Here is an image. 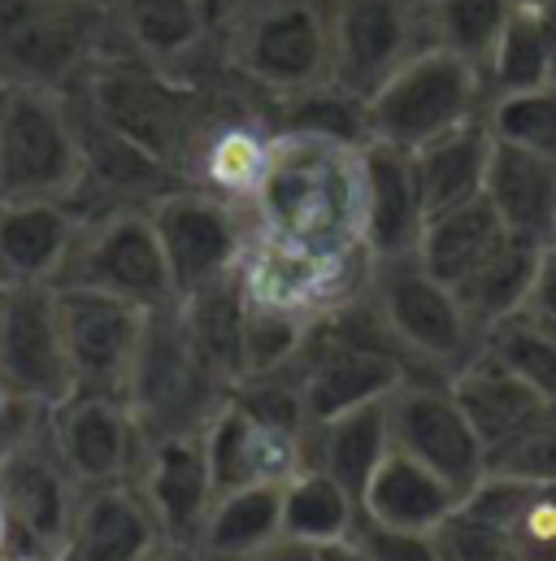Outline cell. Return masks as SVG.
<instances>
[{
	"label": "cell",
	"mask_w": 556,
	"mask_h": 561,
	"mask_svg": "<svg viewBox=\"0 0 556 561\" xmlns=\"http://www.w3.org/2000/svg\"><path fill=\"white\" fill-rule=\"evenodd\" d=\"M491 148H496V136L487 127V114L465 123V127L443 131L439 140L414 148V170L421 201H426V218L483 196Z\"/></svg>",
	"instance_id": "27"
},
{
	"label": "cell",
	"mask_w": 556,
	"mask_h": 561,
	"mask_svg": "<svg viewBox=\"0 0 556 561\" xmlns=\"http://www.w3.org/2000/svg\"><path fill=\"white\" fill-rule=\"evenodd\" d=\"M540 244H526V240H513L505 236L465 279L456 283V300L465 309V318L478 327V335H487L496 322L522 313L526 296H531V283L540 271Z\"/></svg>",
	"instance_id": "32"
},
{
	"label": "cell",
	"mask_w": 556,
	"mask_h": 561,
	"mask_svg": "<svg viewBox=\"0 0 556 561\" xmlns=\"http://www.w3.org/2000/svg\"><path fill=\"white\" fill-rule=\"evenodd\" d=\"M139 561H200V553H196L192 545H170V540H161L157 549H148Z\"/></svg>",
	"instance_id": "47"
},
{
	"label": "cell",
	"mask_w": 556,
	"mask_h": 561,
	"mask_svg": "<svg viewBox=\"0 0 556 561\" xmlns=\"http://www.w3.org/2000/svg\"><path fill=\"white\" fill-rule=\"evenodd\" d=\"M213 488H248V483H282L304 466V435L278 431L253 419L235 397H227L200 426Z\"/></svg>",
	"instance_id": "20"
},
{
	"label": "cell",
	"mask_w": 556,
	"mask_h": 561,
	"mask_svg": "<svg viewBox=\"0 0 556 561\" xmlns=\"http://www.w3.org/2000/svg\"><path fill=\"white\" fill-rule=\"evenodd\" d=\"M131 483L139 488L148 514L157 518L161 540H170V545H196L200 523H205V514H209V505L218 496L213 474H209L200 426L196 431L148 435Z\"/></svg>",
	"instance_id": "17"
},
{
	"label": "cell",
	"mask_w": 556,
	"mask_h": 561,
	"mask_svg": "<svg viewBox=\"0 0 556 561\" xmlns=\"http://www.w3.org/2000/svg\"><path fill=\"white\" fill-rule=\"evenodd\" d=\"M487 79L478 66L461 61L448 48L421 44L405 66H396L370 96V140L396 144V148H421L439 140L452 127H465L487 114Z\"/></svg>",
	"instance_id": "5"
},
{
	"label": "cell",
	"mask_w": 556,
	"mask_h": 561,
	"mask_svg": "<svg viewBox=\"0 0 556 561\" xmlns=\"http://www.w3.org/2000/svg\"><path fill=\"white\" fill-rule=\"evenodd\" d=\"M518 0H426V44L487 70Z\"/></svg>",
	"instance_id": "34"
},
{
	"label": "cell",
	"mask_w": 556,
	"mask_h": 561,
	"mask_svg": "<svg viewBox=\"0 0 556 561\" xmlns=\"http://www.w3.org/2000/svg\"><path fill=\"white\" fill-rule=\"evenodd\" d=\"M522 313L540 318L544 327L556 331V244H548L540 253V271H535V283H531V296H526Z\"/></svg>",
	"instance_id": "44"
},
{
	"label": "cell",
	"mask_w": 556,
	"mask_h": 561,
	"mask_svg": "<svg viewBox=\"0 0 556 561\" xmlns=\"http://www.w3.org/2000/svg\"><path fill=\"white\" fill-rule=\"evenodd\" d=\"M426 227L414 152L383 140L361 144V240L370 262L414 257Z\"/></svg>",
	"instance_id": "19"
},
{
	"label": "cell",
	"mask_w": 556,
	"mask_h": 561,
	"mask_svg": "<svg viewBox=\"0 0 556 561\" xmlns=\"http://www.w3.org/2000/svg\"><path fill=\"white\" fill-rule=\"evenodd\" d=\"M79 483L53 453L44 426L0 453V510L9 527V561L66 558Z\"/></svg>",
	"instance_id": "11"
},
{
	"label": "cell",
	"mask_w": 556,
	"mask_h": 561,
	"mask_svg": "<svg viewBox=\"0 0 556 561\" xmlns=\"http://www.w3.org/2000/svg\"><path fill=\"white\" fill-rule=\"evenodd\" d=\"M218 66L266 105L335 79L331 0H257L218 35Z\"/></svg>",
	"instance_id": "3"
},
{
	"label": "cell",
	"mask_w": 556,
	"mask_h": 561,
	"mask_svg": "<svg viewBox=\"0 0 556 561\" xmlns=\"http://www.w3.org/2000/svg\"><path fill=\"white\" fill-rule=\"evenodd\" d=\"M4 291H9V287H4V283H0V305H4Z\"/></svg>",
	"instance_id": "52"
},
{
	"label": "cell",
	"mask_w": 556,
	"mask_h": 561,
	"mask_svg": "<svg viewBox=\"0 0 556 561\" xmlns=\"http://www.w3.org/2000/svg\"><path fill=\"white\" fill-rule=\"evenodd\" d=\"M456 505L461 492L401 448H387L361 492V518L396 531H435Z\"/></svg>",
	"instance_id": "25"
},
{
	"label": "cell",
	"mask_w": 556,
	"mask_h": 561,
	"mask_svg": "<svg viewBox=\"0 0 556 561\" xmlns=\"http://www.w3.org/2000/svg\"><path fill=\"white\" fill-rule=\"evenodd\" d=\"M483 79H487V92L491 96L553 83V66H548V48H544L535 9H518L509 18V26H505V35H500V44H496Z\"/></svg>",
	"instance_id": "38"
},
{
	"label": "cell",
	"mask_w": 556,
	"mask_h": 561,
	"mask_svg": "<svg viewBox=\"0 0 556 561\" xmlns=\"http://www.w3.org/2000/svg\"><path fill=\"white\" fill-rule=\"evenodd\" d=\"M0 561H9V527H4V510H0Z\"/></svg>",
	"instance_id": "49"
},
{
	"label": "cell",
	"mask_w": 556,
	"mask_h": 561,
	"mask_svg": "<svg viewBox=\"0 0 556 561\" xmlns=\"http://www.w3.org/2000/svg\"><path fill=\"white\" fill-rule=\"evenodd\" d=\"M161 545L157 518L148 514L136 483L83 488L70 523V561H139Z\"/></svg>",
	"instance_id": "23"
},
{
	"label": "cell",
	"mask_w": 556,
	"mask_h": 561,
	"mask_svg": "<svg viewBox=\"0 0 556 561\" xmlns=\"http://www.w3.org/2000/svg\"><path fill=\"white\" fill-rule=\"evenodd\" d=\"M487 470L513 474V479H535V483H556V401L544 405L513 439L491 448Z\"/></svg>",
	"instance_id": "40"
},
{
	"label": "cell",
	"mask_w": 556,
	"mask_h": 561,
	"mask_svg": "<svg viewBox=\"0 0 556 561\" xmlns=\"http://www.w3.org/2000/svg\"><path fill=\"white\" fill-rule=\"evenodd\" d=\"M253 236L313 257H370L361 240V148L275 131L266 174L244 205Z\"/></svg>",
	"instance_id": "1"
},
{
	"label": "cell",
	"mask_w": 556,
	"mask_h": 561,
	"mask_svg": "<svg viewBox=\"0 0 556 561\" xmlns=\"http://www.w3.org/2000/svg\"><path fill=\"white\" fill-rule=\"evenodd\" d=\"M387 448H392L387 401H374V405H361L352 414H339V419L309 426L304 461H313L331 479H339L357 496V505H361V492H366L370 474L379 470V461L387 457Z\"/></svg>",
	"instance_id": "29"
},
{
	"label": "cell",
	"mask_w": 556,
	"mask_h": 561,
	"mask_svg": "<svg viewBox=\"0 0 556 561\" xmlns=\"http://www.w3.org/2000/svg\"><path fill=\"white\" fill-rule=\"evenodd\" d=\"M317 561H366V558H361V549H357L352 540H344V545H331V549H317Z\"/></svg>",
	"instance_id": "48"
},
{
	"label": "cell",
	"mask_w": 556,
	"mask_h": 561,
	"mask_svg": "<svg viewBox=\"0 0 556 561\" xmlns=\"http://www.w3.org/2000/svg\"><path fill=\"white\" fill-rule=\"evenodd\" d=\"M53 561H70V558H53Z\"/></svg>",
	"instance_id": "53"
},
{
	"label": "cell",
	"mask_w": 556,
	"mask_h": 561,
	"mask_svg": "<svg viewBox=\"0 0 556 561\" xmlns=\"http://www.w3.org/2000/svg\"><path fill=\"white\" fill-rule=\"evenodd\" d=\"M231 392L200 366L192 353L174 305L152 309L143 353H139L136 379L127 405L136 410L143 435H165V431H196L205 419L227 401Z\"/></svg>",
	"instance_id": "12"
},
{
	"label": "cell",
	"mask_w": 556,
	"mask_h": 561,
	"mask_svg": "<svg viewBox=\"0 0 556 561\" xmlns=\"http://www.w3.org/2000/svg\"><path fill=\"white\" fill-rule=\"evenodd\" d=\"M70 96L96 123H105L109 131L136 144L139 152H148L178 183H187L196 144L222 96V66L205 75H170L118 53L92 66Z\"/></svg>",
	"instance_id": "2"
},
{
	"label": "cell",
	"mask_w": 556,
	"mask_h": 561,
	"mask_svg": "<svg viewBox=\"0 0 556 561\" xmlns=\"http://www.w3.org/2000/svg\"><path fill=\"white\" fill-rule=\"evenodd\" d=\"M240 561H317V549L278 536L275 545H266V549H257V553H248V558H240Z\"/></svg>",
	"instance_id": "45"
},
{
	"label": "cell",
	"mask_w": 556,
	"mask_h": 561,
	"mask_svg": "<svg viewBox=\"0 0 556 561\" xmlns=\"http://www.w3.org/2000/svg\"><path fill=\"white\" fill-rule=\"evenodd\" d=\"M53 291H57L61 344H66L74 392L127 401L152 309H139L88 287H53Z\"/></svg>",
	"instance_id": "10"
},
{
	"label": "cell",
	"mask_w": 556,
	"mask_h": 561,
	"mask_svg": "<svg viewBox=\"0 0 556 561\" xmlns=\"http://www.w3.org/2000/svg\"><path fill=\"white\" fill-rule=\"evenodd\" d=\"M83 144L70 92L4 83L0 110V201H74Z\"/></svg>",
	"instance_id": "7"
},
{
	"label": "cell",
	"mask_w": 556,
	"mask_h": 561,
	"mask_svg": "<svg viewBox=\"0 0 556 561\" xmlns=\"http://www.w3.org/2000/svg\"><path fill=\"white\" fill-rule=\"evenodd\" d=\"M79 222L70 201H0V283L57 287Z\"/></svg>",
	"instance_id": "21"
},
{
	"label": "cell",
	"mask_w": 556,
	"mask_h": 561,
	"mask_svg": "<svg viewBox=\"0 0 556 561\" xmlns=\"http://www.w3.org/2000/svg\"><path fill=\"white\" fill-rule=\"evenodd\" d=\"M461 505L496 523L509 536L518 561H556V483L487 470L461 496Z\"/></svg>",
	"instance_id": "26"
},
{
	"label": "cell",
	"mask_w": 556,
	"mask_h": 561,
	"mask_svg": "<svg viewBox=\"0 0 556 561\" xmlns=\"http://www.w3.org/2000/svg\"><path fill=\"white\" fill-rule=\"evenodd\" d=\"M44 419H48V410H39V405L13 397V392L0 383V453H9L13 444L31 439V435L44 426Z\"/></svg>",
	"instance_id": "43"
},
{
	"label": "cell",
	"mask_w": 556,
	"mask_h": 561,
	"mask_svg": "<svg viewBox=\"0 0 556 561\" xmlns=\"http://www.w3.org/2000/svg\"><path fill=\"white\" fill-rule=\"evenodd\" d=\"M505 236L509 231L496 218V209L487 205V196H474L465 205H452V209L426 218L421 240H417V262L439 283L456 287Z\"/></svg>",
	"instance_id": "31"
},
{
	"label": "cell",
	"mask_w": 556,
	"mask_h": 561,
	"mask_svg": "<svg viewBox=\"0 0 556 561\" xmlns=\"http://www.w3.org/2000/svg\"><path fill=\"white\" fill-rule=\"evenodd\" d=\"M44 435L70 479L79 488H101V483H131L139 466V453L148 444L136 410L114 397H66L61 405L48 410Z\"/></svg>",
	"instance_id": "15"
},
{
	"label": "cell",
	"mask_w": 556,
	"mask_h": 561,
	"mask_svg": "<svg viewBox=\"0 0 556 561\" xmlns=\"http://www.w3.org/2000/svg\"><path fill=\"white\" fill-rule=\"evenodd\" d=\"M540 18V35H544V48H548V66H553V79H556V4H544L535 9Z\"/></svg>",
	"instance_id": "46"
},
{
	"label": "cell",
	"mask_w": 556,
	"mask_h": 561,
	"mask_svg": "<svg viewBox=\"0 0 556 561\" xmlns=\"http://www.w3.org/2000/svg\"><path fill=\"white\" fill-rule=\"evenodd\" d=\"M270 123L275 131H300V136H322V140L361 144L370 140V118H366V96L348 92L344 83L326 79L309 92H296L287 101L270 105Z\"/></svg>",
	"instance_id": "35"
},
{
	"label": "cell",
	"mask_w": 556,
	"mask_h": 561,
	"mask_svg": "<svg viewBox=\"0 0 556 561\" xmlns=\"http://www.w3.org/2000/svg\"><path fill=\"white\" fill-rule=\"evenodd\" d=\"M426 44V0H331L335 83L370 96Z\"/></svg>",
	"instance_id": "14"
},
{
	"label": "cell",
	"mask_w": 556,
	"mask_h": 561,
	"mask_svg": "<svg viewBox=\"0 0 556 561\" xmlns=\"http://www.w3.org/2000/svg\"><path fill=\"white\" fill-rule=\"evenodd\" d=\"M282 536V483H248V488H227L213 496L196 553L200 561H240Z\"/></svg>",
	"instance_id": "28"
},
{
	"label": "cell",
	"mask_w": 556,
	"mask_h": 561,
	"mask_svg": "<svg viewBox=\"0 0 556 561\" xmlns=\"http://www.w3.org/2000/svg\"><path fill=\"white\" fill-rule=\"evenodd\" d=\"M544 4H556V0H518V9H544Z\"/></svg>",
	"instance_id": "50"
},
{
	"label": "cell",
	"mask_w": 556,
	"mask_h": 561,
	"mask_svg": "<svg viewBox=\"0 0 556 561\" xmlns=\"http://www.w3.org/2000/svg\"><path fill=\"white\" fill-rule=\"evenodd\" d=\"M483 348L496 353L518 379H526L548 405L556 401V331L544 327L531 313H513L505 322H496L483 335Z\"/></svg>",
	"instance_id": "37"
},
{
	"label": "cell",
	"mask_w": 556,
	"mask_h": 561,
	"mask_svg": "<svg viewBox=\"0 0 556 561\" xmlns=\"http://www.w3.org/2000/svg\"><path fill=\"white\" fill-rule=\"evenodd\" d=\"M448 392L461 405V414L470 419V426L478 431V439H483L487 453L500 448L505 439H513L526 422L548 405L526 379H518L487 348H478L461 370L448 375Z\"/></svg>",
	"instance_id": "24"
},
{
	"label": "cell",
	"mask_w": 556,
	"mask_h": 561,
	"mask_svg": "<svg viewBox=\"0 0 556 561\" xmlns=\"http://www.w3.org/2000/svg\"><path fill=\"white\" fill-rule=\"evenodd\" d=\"M366 561H439L435 536L430 531H396L370 518H357L352 536H348Z\"/></svg>",
	"instance_id": "42"
},
{
	"label": "cell",
	"mask_w": 556,
	"mask_h": 561,
	"mask_svg": "<svg viewBox=\"0 0 556 561\" xmlns=\"http://www.w3.org/2000/svg\"><path fill=\"white\" fill-rule=\"evenodd\" d=\"M313 327H317V318L244 300V322H240V383L244 379H262V375L296 370V362L309 348Z\"/></svg>",
	"instance_id": "36"
},
{
	"label": "cell",
	"mask_w": 556,
	"mask_h": 561,
	"mask_svg": "<svg viewBox=\"0 0 556 561\" xmlns=\"http://www.w3.org/2000/svg\"><path fill=\"white\" fill-rule=\"evenodd\" d=\"M361 518L357 496L331 479L322 466L304 461L291 479H282V536L309 549H331L352 536Z\"/></svg>",
	"instance_id": "33"
},
{
	"label": "cell",
	"mask_w": 556,
	"mask_h": 561,
	"mask_svg": "<svg viewBox=\"0 0 556 561\" xmlns=\"http://www.w3.org/2000/svg\"><path fill=\"white\" fill-rule=\"evenodd\" d=\"M0 383L39 410H53L74 392L53 287H9L4 291V305H0Z\"/></svg>",
	"instance_id": "16"
},
{
	"label": "cell",
	"mask_w": 556,
	"mask_h": 561,
	"mask_svg": "<svg viewBox=\"0 0 556 561\" xmlns=\"http://www.w3.org/2000/svg\"><path fill=\"white\" fill-rule=\"evenodd\" d=\"M387 435L392 448L430 466L461 496L487 474V448L439 375H409L387 397Z\"/></svg>",
	"instance_id": "13"
},
{
	"label": "cell",
	"mask_w": 556,
	"mask_h": 561,
	"mask_svg": "<svg viewBox=\"0 0 556 561\" xmlns=\"http://www.w3.org/2000/svg\"><path fill=\"white\" fill-rule=\"evenodd\" d=\"M430 536H435L439 561H518L509 536L483 514H474L470 505H456Z\"/></svg>",
	"instance_id": "41"
},
{
	"label": "cell",
	"mask_w": 556,
	"mask_h": 561,
	"mask_svg": "<svg viewBox=\"0 0 556 561\" xmlns=\"http://www.w3.org/2000/svg\"><path fill=\"white\" fill-rule=\"evenodd\" d=\"M487 127L500 144L556 157V79L526 88V92H505L487 101Z\"/></svg>",
	"instance_id": "39"
},
{
	"label": "cell",
	"mask_w": 556,
	"mask_h": 561,
	"mask_svg": "<svg viewBox=\"0 0 556 561\" xmlns=\"http://www.w3.org/2000/svg\"><path fill=\"white\" fill-rule=\"evenodd\" d=\"M57 287H88L139 309L174 305V279L148 218V205H109L92 209L79 222L74 249Z\"/></svg>",
	"instance_id": "8"
},
{
	"label": "cell",
	"mask_w": 556,
	"mask_h": 561,
	"mask_svg": "<svg viewBox=\"0 0 556 561\" xmlns=\"http://www.w3.org/2000/svg\"><path fill=\"white\" fill-rule=\"evenodd\" d=\"M118 57L105 0H0V83L74 92Z\"/></svg>",
	"instance_id": "4"
},
{
	"label": "cell",
	"mask_w": 556,
	"mask_h": 561,
	"mask_svg": "<svg viewBox=\"0 0 556 561\" xmlns=\"http://www.w3.org/2000/svg\"><path fill=\"white\" fill-rule=\"evenodd\" d=\"M123 57L170 75H205L218 66V31L209 0H105Z\"/></svg>",
	"instance_id": "18"
},
{
	"label": "cell",
	"mask_w": 556,
	"mask_h": 561,
	"mask_svg": "<svg viewBox=\"0 0 556 561\" xmlns=\"http://www.w3.org/2000/svg\"><path fill=\"white\" fill-rule=\"evenodd\" d=\"M483 196L513 240L540 249L556 244V157L496 140Z\"/></svg>",
	"instance_id": "22"
},
{
	"label": "cell",
	"mask_w": 556,
	"mask_h": 561,
	"mask_svg": "<svg viewBox=\"0 0 556 561\" xmlns=\"http://www.w3.org/2000/svg\"><path fill=\"white\" fill-rule=\"evenodd\" d=\"M0 110H4V83H0Z\"/></svg>",
	"instance_id": "51"
},
{
	"label": "cell",
	"mask_w": 556,
	"mask_h": 561,
	"mask_svg": "<svg viewBox=\"0 0 556 561\" xmlns=\"http://www.w3.org/2000/svg\"><path fill=\"white\" fill-rule=\"evenodd\" d=\"M366 300L374 305L383 331L409 357L417 375L448 379L483 348V335L465 318L456 291L435 279L417 262V253L396 262H370Z\"/></svg>",
	"instance_id": "6"
},
{
	"label": "cell",
	"mask_w": 556,
	"mask_h": 561,
	"mask_svg": "<svg viewBox=\"0 0 556 561\" xmlns=\"http://www.w3.org/2000/svg\"><path fill=\"white\" fill-rule=\"evenodd\" d=\"M174 313H178V327H183L192 353L200 357V366L231 392L240 383V322H244L240 275L178 296Z\"/></svg>",
	"instance_id": "30"
},
{
	"label": "cell",
	"mask_w": 556,
	"mask_h": 561,
	"mask_svg": "<svg viewBox=\"0 0 556 561\" xmlns=\"http://www.w3.org/2000/svg\"><path fill=\"white\" fill-rule=\"evenodd\" d=\"M148 218L157 227L174 279V300L240 275V262L253 240V222L244 205L205 192L196 183H178L157 201H148Z\"/></svg>",
	"instance_id": "9"
}]
</instances>
